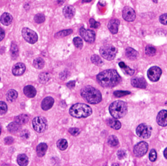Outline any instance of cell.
I'll return each mask as SVG.
<instances>
[{
  "mask_svg": "<svg viewBox=\"0 0 167 166\" xmlns=\"http://www.w3.org/2000/svg\"><path fill=\"white\" fill-rule=\"evenodd\" d=\"M161 74L162 71L157 66L151 67L148 69L147 73L148 79L153 82H156V81L159 80L161 76Z\"/></svg>",
  "mask_w": 167,
  "mask_h": 166,
  "instance_id": "obj_9",
  "label": "cell"
},
{
  "mask_svg": "<svg viewBox=\"0 0 167 166\" xmlns=\"http://www.w3.org/2000/svg\"><path fill=\"white\" fill-rule=\"evenodd\" d=\"M33 128L38 133H43L47 128V121L46 118L42 116L35 117L32 121Z\"/></svg>",
  "mask_w": 167,
  "mask_h": 166,
  "instance_id": "obj_6",
  "label": "cell"
},
{
  "mask_svg": "<svg viewBox=\"0 0 167 166\" xmlns=\"http://www.w3.org/2000/svg\"><path fill=\"white\" fill-rule=\"evenodd\" d=\"M80 34L84 39L88 43H93L95 41V33L92 30H86L84 28L82 27L80 29Z\"/></svg>",
  "mask_w": 167,
  "mask_h": 166,
  "instance_id": "obj_11",
  "label": "cell"
},
{
  "mask_svg": "<svg viewBox=\"0 0 167 166\" xmlns=\"http://www.w3.org/2000/svg\"><path fill=\"white\" fill-rule=\"evenodd\" d=\"M152 128L146 124H141L136 129L137 135L142 139H148L151 136Z\"/></svg>",
  "mask_w": 167,
  "mask_h": 166,
  "instance_id": "obj_7",
  "label": "cell"
},
{
  "mask_svg": "<svg viewBox=\"0 0 167 166\" xmlns=\"http://www.w3.org/2000/svg\"><path fill=\"white\" fill-rule=\"evenodd\" d=\"M131 84L132 86L135 88H146L147 86V83L144 78L140 77H136L131 79Z\"/></svg>",
  "mask_w": 167,
  "mask_h": 166,
  "instance_id": "obj_14",
  "label": "cell"
},
{
  "mask_svg": "<svg viewBox=\"0 0 167 166\" xmlns=\"http://www.w3.org/2000/svg\"><path fill=\"white\" fill-rule=\"evenodd\" d=\"M148 150V144L146 142H144V141H142V142H140L137 144H136L134 147L133 152L136 156L141 157L146 154Z\"/></svg>",
  "mask_w": 167,
  "mask_h": 166,
  "instance_id": "obj_10",
  "label": "cell"
},
{
  "mask_svg": "<svg viewBox=\"0 0 167 166\" xmlns=\"http://www.w3.org/2000/svg\"><path fill=\"white\" fill-rule=\"evenodd\" d=\"M157 122L163 127L167 126V111L162 110L160 111L157 116Z\"/></svg>",
  "mask_w": 167,
  "mask_h": 166,
  "instance_id": "obj_13",
  "label": "cell"
},
{
  "mask_svg": "<svg viewBox=\"0 0 167 166\" xmlns=\"http://www.w3.org/2000/svg\"><path fill=\"white\" fill-rule=\"evenodd\" d=\"M123 18L127 22H133L136 19L134 10L130 7H125L123 9Z\"/></svg>",
  "mask_w": 167,
  "mask_h": 166,
  "instance_id": "obj_12",
  "label": "cell"
},
{
  "mask_svg": "<svg viewBox=\"0 0 167 166\" xmlns=\"http://www.w3.org/2000/svg\"><path fill=\"white\" fill-rule=\"evenodd\" d=\"M26 71V66L22 63H18L13 67L12 72L15 76L22 75Z\"/></svg>",
  "mask_w": 167,
  "mask_h": 166,
  "instance_id": "obj_15",
  "label": "cell"
},
{
  "mask_svg": "<svg viewBox=\"0 0 167 166\" xmlns=\"http://www.w3.org/2000/svg\"><path fill=\"white\" fill-rule=\"evenodd\" d=\"M28 158L26 154H20L17 158V162L21 166H25L28 164Z\"/></svg>",
  "mask_w": 167,
  "mask_h": 166,
  "instance_id": "obj_26",
  "label": "cell"
},
{
  "mask_svg": "<svg viewBox=\"0 0 167 166\" xmlns=\"http://www.w3.org/2000/svg\"><path fill=\"white\" fill-rule=\"evenodd\" d=\"M75 9L74 7L71 5H67L65 6L63 10V13H64V16L67 18V19H71L75 15Z\"/></svg>",
  "mask_w": 167,
  "mask_h": 166,
  "instance_id": "obj_18",
  "label": "cell"
},
{
  "mask_svg": "<svg viewBox=\"0 0 167 166\" xmlns=\"http://www.w3.org/2000/svg\"><path fill=\"white\" fill-rule=\"evenodd\" d=\"M125 56L130 60H134L137 58L138 54V52L136 51L134 48L127 47L125 50Z\"/></svg>",
  "mask_w": 167,
  "mask_h": 166,
  "instance_id": "obj_19",
  "label": "cell"
},
{
  "mask_svg": "<svg viewBox=\"0 0 167 166\" xmlns=\"http://www.w3.org/2000/svg\"><path fill=\"white\" fill-rule=\"evenodd\" d=\"M15 121L16 122L19 124L20 125L25 124L29 121V117L26 115H20L16 116Z\"/></svg>",
  "mask_w": 167,
  "mask_h": 166,
  "instance_id": "obj_25",
  "label": "cell"
},
{
  "mask_svg": "<svg viewBox=\"0 0 167 166\" xmlns=\"http://www.w3.org/2000/svg\"><path fill=\"white\" fill-rule=\"evenodd\" d=\"M7 111V106L3 101H0V115L5 114Z\"/></svg>",
  "mask_w": 167,
  "mask_h": 166,
  "instance_id": "obj_39",
  "label": "cell"
},
{
  "mask_svg": "<svg viewBox=\"0 0 167 166\" xmlns=\"http://www.w3.org/2000/svg\"><path fill=\"white\" fill-rule=\"evenodd\" d=\"M67 86L68 88H73L75 86V81H71V82H69L67 84Z\"/></svg>",
  "mask_w": 167,
  "mask_h": 166,
  "instance_id": "obj_49",
  "label": "cell"
},
{
  "mask_svg": "<svg viewBox=\"0 0 167 166\" xmlns=\"http://www.w3.org/2000/svg\"><path fill=\"white\" fill-rule=\"evenodd\" d=\"M69 132L70 133L71 135H74V136H77L80 134V130L78 128H71L69 130Z\"/></svg>",
  "mask_w": 167,
  "mask_h": 166,
  "instance_id": "obj_46",
  "label": "cell"
},
{
  "mask_svg": "<svg viewBox=\"0 0 167 166\" xmlns=\"http://www.w3.org/2000/svg\"><path fill=\"white\" fill-rule=\"evenodd\" d=\"M131 92H128V91H116L114 92V95L117 98H120V97H122V96H127V95L130 94Z\"/></svg>",
  "mask_w": 167,
  "mask_h": 166,
  "instance_id": "obj_40",
  "label": "cell"
},
{
  "mask_svg": "<svg viewBox=\"0 0 167 166\" xmlns=\"http://www.w3.org/2000/svg\"><path fill=\"white\" fill-rule=\"evenodd\" d=\"M1 126H0V134H1Z\"/></svg>",
  "mask_w": 167,
  "mask_h": 166,
  "instance_id": "obj_54",
  "label": "cell"
},
{
  "mask_svg": "<svg viewBox=\"0 0 167 166\" xmlns=\"http://www.w3.org/2000/svg\"><path fill=\"white\" fill-rule=\"evenodd\" d=\"M149 160H150L151 162H155L157 159V153L155 150L154 149H152L150 153H149Z\"/></svg>",
  "mask_w": 167,
  "mask_h": 166,
  "instance_id": "obj_41",
  "label": "cell"
},
{
  "mask_svg": "<svg viewBox=\"0 0 167 166\" xmlns=\"http://www.w3.org/2000/svg\"><path fill=\"white\" fill-rule=\"evenodd\" d=\"M73 43L75 45V47L78 48H81L83 46L82 39L79 37H76L73 39Z\"/></svg>",
  "mask_w": 167,
  "mask_h": 166,
  "instance_id": "obj_38",
  "label": "cell"
},
{
  "mask_svg": "<svg viewBox=\"0 0 167 166\" xmlns=\"http://www.w3.org/2000/svg\"><path fill=\"white\" fill-rule=\"evenodd\" d=\"M109 111L111 116L115 118H123L127 112V105L124 101H116L110 105Z\"/></svg>",
  "mask_w": 167,
  "mask_h": 166,
  "instance_id": "obj_4",
  "label": "cell"
},
{
  "mask_svg": "<svg viewBox=\"0 0 167 166\" xmlns=\"http://www.w3.org/2000/svg\"><path fill=\"white\" fill-rule=\"evenodd\" d=\"M117 49L114 46L110 45H104L100 48V54L102 57L107 60H112L116 57Z\"/></svg>",
  "mask_w": 167,
  "mask_h": 166,
  "instance_id": "obj_5",
  "label": "cell"
},
{
  "mask_svg": "<svg viewBox=\"0 0 167 166\" xmlns=\"http://www.w3.org/2000/svg\"><path fill=\"white\" fill-rule=\"evenodd\" d=\"M119 66L121 68V69H122L123 72L125 74H127V75H133L134 73V69H131V68H129V67H128L127 66L125 65V63L122 62L119 63Z\"/></svg>",
  "mask_w": 167,
  "mask_h": 166,
  "instance_id": "obj_24",
  "label": "cell"
},
{
  "mask_svg": "<svg viewBox=\"0 0 167 166\" xmlns=\"http://www.w3.org/2000/svg\"><path fill=\"white\" fill-rule=\"evenodd\" d=\"M54 100L53 98L52 97H47L44 99L43 101H42L41 107L44 111H47L52 107V105H54Z\"/></svg>",
  "mask_w": 167,
  "mask_h": 166,
  "instance_id": "obj_17",
  "label": "cell"
},
{
  "mask_svg": "<svg viewBox=\"0 0 167 166\" xmlns=\"http://www.w3.org/2000/svg\"><path fill=\"white\" fill-rule=\"evenodd\" d=\"M72 32V30H62L61 31H59L58 33L55 35V36L56 37H64L71 34Z\"/></svg>",
  "mask_w": 167,
  "mask_h": 166,
  "instance_id": "obj_36",
  "label": "cell"
},
{
  "mask_svg": "<svg viewBox=\"0 0 167 166\" xmlns=\"http://www.w3.org/2000/svg\"><path fill=\"white\" fill-rule=\"evenodd\" d=\"M164 156L167 159V148H166L164 150Z\"/></svg>",
  "mask_w": 167,
  "mask_h": 166,
  "instance_id": "obj_51",
  "label": "cell"
},
{
  "mask_svg": "<svg viewBox=\"0 0 167 166\" xmlns=\"http://www.w3.org/2000/svg\"><path fill=\"white\" fill-rule=\"evenodd\" d=\"M82 97L91 104L99 103L102 100V95L100 92L90 86H86L83 88L81 92Z\"/></svg>",
  "mask_w": 167,
  "mask_h": 166,
  "instance_id": "obj_2",
  "label": "cell"
},
{
  "mask_svg": "<svg viewBox=\"0 0 167 166\" xmlns=\"http://www.w3.org/2000/svg\"><path fill=\"white\" fill-rule=\"evenodd\" d=\"M4 142L6 144H10L14 142V139L11 137H7L4 139Z\"/></svg>",
  "mask_w": 167,
  "mask_h": 166,
  "instance_id": "obj_47",
  "label": "cell"
},
{
  "mask_svg": "<svg viewBox=\"0 0 167 166\" xmlns=\"http://www.w3.org/2000/svg\"><path fill=\"white\" fill-rule=\"evenodd\" d=\"M107 124H109V126H110L111 128L114 129V130H120L121 127V123L114 118H110L107 121Z\"/></svg>",
  "mask_w": 167,
  "mask_h": 166,
  "instance_id": "obj_23",
  "label": "cell"
},
{
  "mask_svg": "<svg viewBox=\"0 0 167 166\" xmlns=\"http://www.w3.org/2000/svg\"><path fill=\"white\" fill-rule=\"evenodd\" d=\"M145 53L149 56H153L156 54V49L153 46L148 45L145 48Z\"/></svg>",
  "mask_w": 167,
  "mask_h": 166,
  "instance_id": "obj_34",
  "label": "cell"
},
{
  "mask_svg": "<svg viewBox=\"0 0 167 166\" xmlns=\"http://www.w3.org/2000/svg\"><path fill=\"white\" fill-rule=\"evenodd\" d=\"M69 113L73 117L81 118L88 117L92 113V109L84 103H76L69 109Z\"/></svg>",
  "mask_w": 167,
  "mask_h": 166,
  "instance_id": "obj_3",
  "label": "cell"
},
{
  "mask_svg": "<svg viewBox=\"0 0 167 166\" xmlns=\"http://www.w3.org/2000/svg\"><path fill=\"white\" fill-rule=\"evenodd\" d=\"M108 144H109L110 147H116L117 144H119V141H118L116 136H110L109 139H108Z\"/></svg>",
  "mask_w": 167,
  "mask_h": 166,
  "instance_id": "obj_33",
  "label": "cell"
},
{
  "mask_svg": "<svg viewBox=\"0 0 167 166\" xmlns=\"http://www.w3.org/2000/svg\"><path fill=\"white\" fill-rule=\"evenodd\" d=\"M10 52H11L12 57L15 59L16 58L18 57V48L15 43H12L11 47H10Z\"/></svg>",
  "mask_w": 167,
  "mask_h": 166,
  "instance_id": "obj_31",
  "label": "cell"
},
{
  "mask_svg": "<svg viewBox=\"0 0 167 166\" xmlns=\"http://www.w3.org/2000/svg\"><path fill=\"white\" fill-rule=\"evenodd\" d=\"M91 1H92V0H83L82 3H88V2H90Z\"/></svg>",
  "mask_w": 167,
  "mask_h": 166,
  "instance_id": "obj_52",
  "label": "cell"
},
{
  "mask_svg": "<svg viewBox=\"0 0 167 166\" xmlns=\"http://www.w3.org/2000/svg\"><path fill=\"white\" fill-rule=\"evenodd\" d=\"M22 33L24 39L27 42H28V43L31 44H34L37 41V34L31 29H29L27 28H24L22 29Z\"/></svg>",
  "mask_w": 167,
  "mask_h": 166,
  "instance_id": "obj_8",
  "label": "cell"
},
{
  "mask_svg": "<svg viewBox=\"0 0 167 166\" xmlns=\"http://www.w3.org/2000/svg\"><path fill=\"white\" fill-rule=\"evenodd\" d=\"M5 37V32L2 28H0V41H2Z\"/></svg>",
  "mask_w": 167,
  "mask_h": 166,
  "instance_id": "obj_48",
  "label": "cell"
},
{
  "mask_svg": "<svg viewBox=\"0 0 167 166\" xmlns=\"http://www.w3.org/2000/svg\"><path fill=\"white\" fill-rule=\"evenodd\" d=\"M91 61L95 65L99 66H100L103 65L102 60L100 59L99 56H97V55H93L91 57Z\"/></svg>",
  "mask_w": 167,
  "mask_h": 166,
  "instance_id": "obj_35",
  "label": "cell"
},
{
  "mask_svg": "<svg viewBox=\"0 0 167 166\" xmlns=\"http://www.w3.org/2000/svg\"><path fill=\"white\" fill-rule=\"evenodd\" d=\"M159 21L161 24L164 25H167V13L163 14L159 17Z\"/></svg>",
  "mask_w": 167,
  "mask_h": 166,
  "instance_id": "obj_44",
  "label": "cell"
},
{
  "mask_svg": "<svg viewBox=\"0 0 167 166\" xmlns=\"http://www.w3.org/2000/svg\"><path fill=\"white\" fill-rule=\"evenodd\" d=\"M18 97V93L15 90H10L7 94V100L9 102H13L15 101Z\"/></svg>",
  "mask_w": 167,
  "mask_h": 166,
  "instance_id": "obj_27",
  "label": "cell"
},
{
  "mask_svg": "<svg viewBox=\"0 0 167 166\" xmlns=\"http://www.w3.org/2000/svg\"><path fill=\"white\" fill-rule=\"evenodd\" d=\"M47 148H48V147L46 143H40L37 147V153L38 156L42 157V156H44V154L47 152Z\"/></svg>",
  "mask_w": 167,
  "mask_h": 166,
  "instance_id": "obj_22",
  "label": "cell"
},
{
  "mask_svg": "<svg viewBox=\"0 0 167 166\" xmlns=\"http://www.w3.org/2000/svg\"><path fill=\"white\" fill-rule=\"evenodd\" d=\"M44 66V61L43 58H37L33 61V66L36 69H42Z\"/></svg>",
  "mask_w": 167,
  "mask_h": 166,
  "instance_id": "obj_30",
  "label": "cell"
},
{
  "mask_svg": "<svg viewBox=\"0 0 167 166\" xmlns=\"http://www.w3.org/2000/svg\"><path fill=\"white\" fill-rule=\"evenodd\" d=\"M1 22L5 26H9L13 22V16L9 13H3L1 17Z\"/></svg>",
  "mask_w": 167,
  "mask_h": 166,
  "instance_id": "obj_21",
  "label": "cell"
},
{
  "mask_svg": "<svg viewBox=\"0 0 167 166\" xmlns=\"http://www.w3.org/2000/svg\"><path fill=\"white\" fill-rule=\"evenodd\" d=\"M34 20H35V22L38 23V24H41V23H43V22H44L45 16H44L43 14H41V13L37 14V15L35 16Z\"/></svg>",
  "mask_w": 167,
  "mask_h": 166,
  "instance_id": "obj_37",
  "label": "cell"
},
{
  "mask_svg": "<svg viewBox=\"0 0 167 166\" xmlns=\"http://www.w3.org/2000/svg\"><path fill=\"white\" fill-rule=\"evenodd\" d=\"M120 24V22L119 20L117 19H112L110 20V22L108 24V28L110 30V31L112 34H116L118 31V28Z\"/></svg>",
  "mask_w": 167,
  "mask_h": 166,
  "instance_id": "obj_16",
  "label": "cell"
},
{
  "mask_svg": "<svg viewBox=\"0 0 167 166\" xmlns=\"http://www.w3.org/2000/svg\"><path fill=\"white\" fill-rule=\"evenodd\" d=\"M152 1H154V3H157V1H158V0H152Z\"/></svg>",
  "mask_w": 167,
  "mask_h": 166,
  "instance_id": "obj_53",
  "label": "cell"
},
{
  "mask_svg": "<svg viewBox=\"0 0 167 166\" xmlns=\"http://www.w3.org/2000/svg\"><path fill=\"white\" fill-rule=\"evenodd\" d=\"M57 146L59 149H60L61 150H65L68 147L67 141L64 139L59 140L57 142Z\"/></svg>",
  "mask_w": 167,
  "mask_h": 166,
  "instance_id": "obj_32",
  "label": "cell"
},
{
  "mask_svg": "<svg viewBox=\"0 0 167 166\" xmlns=\"http://www.w3.org/2000/svg\"><path fill=\"white\" fill-rule=\"evenodd\" d=\"M24 93L26 95V96L27 98H33L35 96V95L37 94V91L33 86H26L25 88H24Z\"/></svg>",
  "mask_w": 167,
  "mask_h": 166,
  "instance_id": "obj_20",
  "label": "cell"
},
{
  "mask_svg": "<svg viewBox=\"0 0 167 166\" xmlns=\"http://www.w3.org/2000/svg\"><path fill=\"white\" fill-rule=\"evenodd\" d=\"M65 0H57V3L59 5H62L65 2Z\"/></svg>",
  "mask_w": 167,
  "mask_h": 166,
  "instance_id": "obj_50",
  "label": "cell"
},
{
  "mask_svg": "<svg viewBox=\"0 0 167 166\" xmlns=\"http://www.w3.org/2000/svg\"><path fill=\"white\" fill-rule=\"evenodd\" d=\"M97 80L102 86L112 88L120 83L121 77L116 70L107 69L98 74Z\"/></svg>",
  "mask_w": 167,
  "mask_h": 166,
  "instance_id": "obj_1",
  "label": "cell"
},
{
  "mask_svg": "<svg viewBox=\"0 0 167 166\" xmlns=\"http://www.w3.org/2000/svg\"><path fill=\"white\" fill-rule=\"evenodd\" d=\"M30 133L28 130H22L20 133V137L24 139H27L30 137Z\"/></svg>",
  "mask_w": 167,
  "mask_h": 166,
  "instance_id": "obj_42",
  "label": "cell"
},
{
  "mask_svg": "<svg viewBox=\"0 0 167 166\" xmlns=\"http://www.w3.org/2000/svg\"><path fill=\"white\" fill-rule=\"evenodd\" d=\"M89 24L90 26L93 28H97L100 26V24L98 22H96L93 19H91L89 20Z\"/></svg>",
  "mask_w": 167,
  "mask_h": 166,
  "instance_id": "obj_45",
  "label": "cell"
},
{
  "mask_svg": "<svg viewBox=\"0 0 167 166\" xmlns=\"http://www.w3.org/2000/svg\"><path fill=\"white\" fill-rule=\"evenodd\" d=\"M50 79V75L48 73H42L39 76V80L41 83H46Z\"/></svg>",
  "mask_w": 167,
  "mask_h": 166,
  "instance_id": "obj_29",
  "label": "cell"
},
{
  "mask_svg": "<svg viewBox=\"0 0 167 166\" xmlns=\"http://www.w3.org/2000/svg\"><path fill=\"white\" fill-rule=\"evenodd\" d=\"M117 156L120 160H122V159L126 157V152L122 149L119 150L117 153Z\"/></svg>",
  "mask_w": 167,
  "mask_h": 166,
  "instance_id": "obj_43",
  "label": "cell"
},
{
  "mask_svg": "<svg viewBox=\"0 0 167 166\" xmlns=\"http://www.w3.org/2000/svg\"><path fill=\"white\" fill-rule=\"evenodd\" d=\"M7 129L10 133H16L20 129V125L17 122H12L9 124Z\"/></svg>",
  "mask_w": 167,
  "mask_h": 166,
  "instance_id": "obj_28",
  "label": "cell"
}]
</instances>
